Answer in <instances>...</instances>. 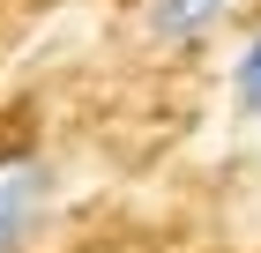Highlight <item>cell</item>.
<instances>
[{"mask_svg": "<svg viewBox=\"0 0 261 253\" xmlns=\"http://www.w3.org/2000/svg\"><path fill=\"white\" fill-rule=\"evenodd\" d=\"M53 194H60L53 156L30 134H8L0 142V253H30V238L53 216Z\"/></svg>", "mask_w": 261, "mask_h": 253, "instance_id": "cell-1", "label": "cell"}, {"mask_svg": "<svg viewBox=\"0 0 261 253\" xmlns=\"http://www.w3.org/2000/svg\"><path fill=\"white\" fill-rule=\"evenodd\" d=\"M239 8L246 0H149V8H142V38L157 45V52H194V45H209Z\"/></svg>", "mask_w": 261, "mask_h": 253, "instance_id": "cell-2", "label": "cell"}, {"mask_svg": "<svg viewBox=\"0 0 261 253\" xmlns=\"http://www.w3.org/2000/svg\"><path fill=\"white\" fill-rule=\"evenodd\" d=\"M231 104H239V119H261V30L246 38V52L231 60Z\"/></svg>", "mask_w": 261, "mask_h": 253, "instance_id": "cell-3", "label": "cell"}]
</instances>
